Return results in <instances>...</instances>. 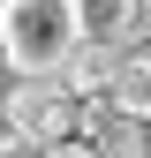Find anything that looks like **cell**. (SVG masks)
I'll list each match as a JSON object with an SVG mask.
<instances>
[{
    "label": "cell",
    "instance_id": "obj_1",
    "mask_svg": "<svg viewBox=\"0 0 151 158\" xmlns=\"http://www.w3.org/2000/svg\"><path fill=\"white\" fill-rule=\"evenodd\" d=\"M0 45H8L15 75H61L91 45L83 38V8L76 0H8L0 8Z\"/></svg>",
    "mask_w": 151,
    "mask_h": 158
},
{
    "label": "cell",
    "instance_id": "obj_2",
    "mask_svg": "<svg viewBox=\"0 0 151 158\" xmlns=\"http://www.w3.org/2000/svg\"><path fill=\"white\" fill-rule=\"evenodd\" d=\"M76 128H83V106L68 98L61 75H15V90H8V143L15 151L23 143L45 151L53 135H76Z\"/></svg>",
    "mask_w": 151,
    "mask_h": 158
},
{
    "label": "cell",
    "instance_id": "obj_3",
    "mask_svg": "<svg viewBox=\"0 0 151 158\" xmlns=\"http://www.w3.org/2000/svg\"><path fill=\"white\" fill-rule=\"evenodd\" d=\"M61 83H68L76 106H83V98H113V83H121V45H83L61 68Z\"/></svg>",
    "mask_w": 151,
    "mask_h": 158
},
{
    "label": "cell",
    "instance_id": "obj_4",
    "mask_svg": "<svg viewBox=\"0 0 151 158\" xmlns=\"http://www.w3.org/2000/svg\"><path fill=\"white\" fill-rule=\"evenodd\" d=\"M113 106H121V121H151V38L121 45V83H113Z\"/></svg>",
    "mask_w": 151,
    "mask_h": 158
},
{
    "label": "cell",
    "instance_id": "obj_5",
    "mask_svg": "<svg viewBox=\"0 0 151 158\" xmlns=\"http://www.w3.org/2000/svg\"><path fill=\"white\" fill-rule=\"evenodd\" d=\"M76 8H83V38L91 45H136L144 0H76Z\"/></svg>",
    "mask_w": 151,
    "mask_h": 158
},
{
    "label": "cell",
    "instance_id": "obj_6",
    "mask_svg": "<svg viewBox=\"0 0 151 158\" xmlns=\"http://www.w3.org/2000/svg\"><path fill=\"white\" fill-rule=\"evenodd\" d=\"M38 158H98V135H83V128H76V135H53Z\"/></svg>",
    "mask_w": 151,
    "mask_h": 158
},
{
    "label": "cell",
    "instance_id": "obj_7",
    "mask_svg": "<svg viewBox=\"0 0 151 158\" xmlns=\"http://www.w3.org/2000/svg\"><path fill=\"white\" fill-rule=\"evenodd\" d=\"M144 151H151V121H144Z\"/></svg>",
    "mask_w": 151,
    "mask_h": 158
}]
</instances>
